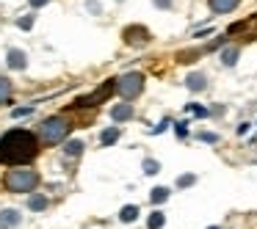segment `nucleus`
<instances>
[{
	"label": "nucleus",
	"instance_id": "f257e3e1",
	"mask_svg": "<svg viewBox=\"0 0 257 229\" xmlns=\"http://www.w3.org/2000/svg\"><path fill=\"white\" fill-rule=\"evenodd\" d=\"M39 155V138L31 130H9L0 138V163L3 166H23Z\"/></svg>",
	"mask_w": 257,
	"mask_h": 229
},
{
	"label": "nucleus",
	"instance_id": "f03ea898",
	"mask_svg": "<svg viewBox=\"0 0 257 229\" xmlns=\"http://www.w3.org/2000/svg\"><path fill=\"white\" fill-rule=\"evenodd\" d=\"M3 185L12 193H34L36 185H39V174L34 168H12L3 177Z\"/></svg>",
	"mask_w": 257,
	"mask_h": 229
},
{
	"label": "nucleus",
	"instance_id": "7ed1b4c3",
	"mask_svg": "<svg viewBox=\"0 0 257 229\" xmlns=\"http://www.w3.org/2000/svg\"><path fill=\"white\" fill-rule=\"evenodd\" d=\"M69 130H72V124H69L67 116H50V119H45V122H42L39 135H42V141H45V144L56 146V144H61V141H67Z\"/></svg>",
	"mask_w": 257,
	"mask_h": 229
},
{
	"label": "nucleus",
	"instance_id": "20e7f679",
	"mask_svg": "<svg viewBox=\"0 0 257 229\" xmlns=\"http://www.w3.org/2000/svg\"><path fill=\"white\" fill-rule=\"evenodd\" d=\"M116 91V78H108V80H102L100 86H97L91 94H83V97H78V100L72 102L75 108H89V105H100V102H105V100H111V94Z\"/></svg>",
	"mask_w": 257,
	"mask_h": 229
},
{
	"label": "nucleus",
	"instance_id": "39448f33",
	"mask_svg": "<svg viewBox=\"0 0 257 229\" xmlns=\"http://www.w3.org/2000/svg\"><path fill=\"white\" fill-rule=\"evenodd\" d=\"M141 91H144V75L141 72H127L122 75V78H116V94L122 97V100H133V97H139Z\"/></svg>",
	"mask_w": 257,
	"mask_h": 229
},
{
	"label": "nucleus",
	"instance_id": "423d86ee",
	"mask_svg": "<svg viewBox=\"0 0 257 229\" xmlns=\"http://www.w3.org/2000/svg\"><path fill=\"white\" fill-rule=\"evenodd\" d=\"M122 36H124V45H133V47L150 45V31H147L144 25H127V28L122 31Z\"/></svg>",
	"mask_w": 257,
	"mask_h": 229
},
{
	"label": "nucleus",
	"instance_id": "0eeeda50",
	"mask_svg": "<svg viewBox=\"0 0 257 229\" xmlns=\"http://www.w3.org/2000/svg\"><path fill=\"white\" fill-rule=\"evenodd\" d=\"M136 116V108H133V102H116V105L111 108V119L116 124H122V122H130V119Z\"/></svg>",
	"mask_w": 257,
	"mask_h": 229
},
{
	"label": "nucleus",
	"instance_id": "6e6552de",
	"mask_svg": "<svg viewBox=\"0 0 257 229\" xmlns=\"http://www.w3.org/2000/svg\"><path fill=\"white\" fill-rule=\"evenodd\" d=\"M17 223H23V212L9 207V210H0V229H14Z\"/></svg>",
	"mask_w": 257,
	"mask_h": 229
},
{
	"label": "nucleus",
	"instance_id": "1a4fd4ad",
	"mask_svg": "<svg viewBox=\"0 0 257 229\" xmlns=\"http://www.w3.org/2000/svg\"><path fill=\"white\" fill-rule=\"evenodd\" d=\"M6 64H9V69H25L28 67V56H25L23 50H17V47H12V50L6 53Z\"/></svg>",
	"mask_w": 257,
	"mask_h": 229
},
{
	"label": "nucleus",
	"instance_id": "9d476101",
	"mask_svg": "<svg viewBox=\"0 0 257 229\" xmlns=\"http://www.w3.org/2000/svg\"><path fill=\"white\" fill-rule=\"evenodd\" d=\"M185 89H188L191 94H199V91L207 89V78L202 72H191L188 78H185Z\"/></svg>",
	"mask_w": 257,
	"mask_h": 229
},
{
	"label": "nucleus",
	"instance_id": "9b49d317",
	"mask_svg": "<svg viewBox=\"0 0 257 229\" xmlns=\"http://www.w3.org/2000/svg\"><path fill=\"white\" fill-rule=\"evenodd\" d=\"M207 6L213 14H229L240 6V0H207Z\"/></svg>",
	"mask_w": 257,
	"mask_h": 229
},
{
	"label": "nucleus",
	"instance_id": "f8f14e48",
	"mask_svg": "<svg viewBox=\"0 0 257 229\" xmlns=\"http://www.w3.org/2000/svg\"><path fill=\"white\" fill-rule=\"evenodd\" d=\"M238 58H240V47L229 45V47H224V50H221V56H218V61H221L224 67H235V64H238Z\"/></svg>",
	"mask_w": 257,
	"mask_h": 229
},
{
	"label": "nucleus",
	"instance_id": "ddd939ff",
	"mask_svg": "<svg viewBox=\"0 0 257 229\" xmlns=\"http://www.w3.org/2000/svg\"><path fill=\"white\" fill-rule=\"evenodd\" d=\"M28 207H31V210H36V212H45L47 207H50V199L42 196V193H31L28 196Z\"/></svg>",
	"mask_w": 257,
	"mask_h": 229
},
{
	"label": "nucleus",
	"instance_id": "4468645a",
	"mask_svg": "<svg viewBox=\"0 0 257 229\" xmlns=\"http://www.w3.org/2000/svg\"><path fill=\"white\" fill-rule=\"evenodd\" d=\"M119 135H122V130L113 124V127H108V130H102V133H100V144L102 146H111V144H116V141H119Z\"/></svg>",
	"mask_w": 257,
	"mask_h": 229
},
{
	"label": "nucleus",
	"instance_id": "2eb2a0df",
	"mask_svg": "<svg viewBox=\"0 0 257 229\" xmlns=\"http://www.w3.org/2000/svg\"><path fill=\"white\" fill-rule=\"evenodd\" d=\"M172 196V190L166 188V185H158V188H152V193H150V201L152 204H163V201Z\"/></svg>",
	"mask_w": 257,
	"mask_h": 229
},
{
	"label": "nucleus",
	"instance_id": "dca6fc26",
	"mask_svg": "<svg viewBox=\"0 0 257 229\" xmlns=\"http://www.w3.org/2000/svg\"><path fill=\"white\" fill-rule=\"evenodd\" d=\"M12 91H14L12 80L0 75V102H12Z\"/></svg>",
	"mask_w": 257,
	"mask_h": 229
},
{
	"label": "nucleus",
	"instance_id": "f3484780",
	"mask_svg": "<svg viewBox=\"0 0 257 229\" xmlns=\"http://www.w3.org/2000/svg\"><path fill=\"white\" fill-rule=\"evenodd\" d=\"M83 149H86V144H83V141H78V138L67 141V146H64V152H67L69 157H78V155H83Z\"/></svg>",
	"mask_w": 257,
	"mask_h": 229
},
{
	"label": "nucleus",
	"instance_id": "a211bd4d",
	"mask_svg": "<svg viewBox=\"0 0 257 229\" xmlns=\"http://www.w3.org/2000/svg\"><path fill=\"white\" fill-rule=\"evenodd\" d=\"M136 218H139V207L136 204H124L122 210H119V221L130 223V221H136Z\"/></svg>",
	"mask_w": 257,
	"mask_h": 229
},
{
	"label": "nucleus",
	"instance_id": "6ab92c4d",
	"mask_svg": "<svg viewBox=\"0 0 257 229\" xmlns=\"http://www.w3.org/2000/svg\"><path fill=\"white\" fill-rule=\"evenodd\" d=\"M163 223H166V215H163L161 210H155L150 218H147V226H150V229H161Z\"/></svg>",
	"mask_w": 257,
	"mask_h": 229
},
{
	"label": "nucleus",
	"instance_id": "aec40b11",
	"mask_svg": "<svg viewBox=\"0 0 257 229\" xmlns=\"http://www.w3.org/2000/svg\"><path fill=\"white\" fill-rule=\"evenodd\" d=\"M141 168H144V174H147V177H152V174H158V171H161V163H158V160H152V157H144Z\"/></svg>",
	"mask_w": 257,
	"mask_h": 229
},
{
	"label": "nucleus",
	"instance_id": "412c9836",
	"mask_svg": "<svg viewBox=\"0 0 257 229\" xmlns=\"http://www.w3.org/2000/svg\"><path fill=\"white\" fill-rule=\"evenodd\" d=\"M185 111H188V113H194V116H199V119L210 116V111H207L205 105H196V102H188V105H185Z\"/></svg>",
	"mask_w": 257,
	"mask_h": 229
},
{
	"label": "nucleus",
	"instance_id": "4be33fe9",
	"mask_svg": "<svg viewBox=\"0 0 257 229\" xmlns=\"http://www.w3.org/2000/svg\"><path fill=\"white\" fill-rule=\"evenodd\" d=\"M194 182H196V174H183V177H177V188H191Z\"/></svg>",
	"mask_w": 257,
	"mask_h": 229
},
{
	"label": "nucleus",
	"instance_id": "5701e85b",
	"mask_svg": "<svg viewBox=\"0 0 257 229\" xmlns=\"http://www.w3.org/2000/svg\"><path fill=\"white\" fill-rule=\"evenodd\" d=\"M199 141H205V144H218L221 135H218V133H199Z\"/></svg>",
	"mask_w": 257,
	"mask_h": 229
},
{
	"label": "nucleus",
	"instance_id": "b1692460",
	"mask_svg": "<svg viewBox=\"0 0 257 229\" xmlns=\"http://www.w3.org/2000/svg\"><path fill=\"white\" fill-rule=\"evenodd\" d=\"M174 133H177V138H188V122H177Z\"/></svg>",
	"mask_w": 257,
	"mask_h": 229
},
{
	"label": "nucleus",
	"instance_id": "393cba45",
	"mask_svg": "<svg viewBox=\"0 0 257 229\" xmlns=\"http://www.w3.org/2000/svg\"><path fill=\"white\" fill-rule=\"evenodd\" d=\"M169 124H172V119H163V122L158 124V127H152L150 133H152V135H161V133H166V130H169Z\"/></svg>",
	"mask_w": 257,
	"mask_h": 229
},
{
	"label": "nucleus",
	"instance_id": "a878e982",
	"mask_svg": "<svg viewBox=\"0 0 257 229\" xmlns=\"http://www.w3.org/2000/svg\"><path fill=\"white\" fill-rule=\"evenodd\" d=\"M31 113H34V108L28 105V108H14L12 116H14V119H20V116H31Z\"/></svg>",
	"mask_w": 257,
	"mask_h": 229
},
{
	"label": "nucleus",
	"instance_id": "bb28decb",
	"mask_svg": "<svg viewBox=\"0 0 257 229\" xmlns=\"http://www.w3.org/2000/svg\"><path fill=\"white\" fill-rule=\"evenodd\" d=\"M17 25H20L23 31H31V28H34V17H20Z\"/></svg>",
	"mask_w": 257,
	"mask_h": 229
},
{
	"label": "nucleus",
	"instance_id": "cd10ccee",
	"mask_svg": "<svg viewBox=\"0 0 257 229\" xmlns=\"http://www.w3.org/2000/svg\"><path fill=\"white\" fill-rule=\"evenodd\" d=\"M86 9H89L91 14H102V6L97 3V0H86Z\"/></svg>",
	"mask_w": 257,
	"mask_h": 229
},
{
	"label": "nucleus",
	"instance_id": "c85d7f7f",
	"mask_svg": "<svg viewBox=\"0 0 257 229\" xmlns=\"http://www.w3.org/2000/svg\"><path fill=\"white\" fill-rule=\"evenodd\" d=\"M152 3H155V9H163V12H169L174 6V0H152Z\"/></svg>",
	"mask_w": 257,
	"mask_h": 229
},
{
	"label": "nucleus",
	"instance_id": "c756f323",
	"mask_svg": "<svg viewBox=\"0 0 257 229\" xmlns=\"http://www.w3.org/2000/svg\"><path fill=\"white\" fill-rule=\"evenodd\" d=\"M28 3H31V6H34V9H42V6H47L50 0H28Z\"/></svg>",
	"mask_w": 257,
	"mask_h": 229
},
{
	"label": "nucleus",
	"instance_id": "7c9ffc66",
	"mask_svg": "<svg viewBox=\"0 0 257 229\" xmlns=\"http://www.w3.org/2000/svg\"><path fill=\"white\" fill-rule=\"evenodd\" d=\"M210 34H213V31H210V28H205V31H196L194 36H196V39H205V36H210Z\"/></svg>",
	"mask_w": 257,
	"mask_h": 229
},
{
	"label": "nucleus",
	"instance_id": "2f4dec72",
	"mask_svg": "<svg viewBox=\"0 0 257 229\" xmlns=\"http://www.w3.org/2000/svg\"><path fill=\"white\" fill-rule=\"evenodd\" d=\"M246 133H249V122L238 124V135H246Z\"/></svg>",
	"mask_w": 257,
	"mask_h": 229
},
{
	"label": "nucleus",
	"instance_id": "473e14b6",
	"mask_svg": "<svg viewBox=\"0 0 257 229\" xmlns=\"http://www.w3.org/2000/svg\"><path fill=\"white\" fill-rule=\"evenodd\" d=\"M119 3H122V0H119Z\"/></svg>",
	"mask_w": 257,
	"mask_h": 229
}]
</instances>
